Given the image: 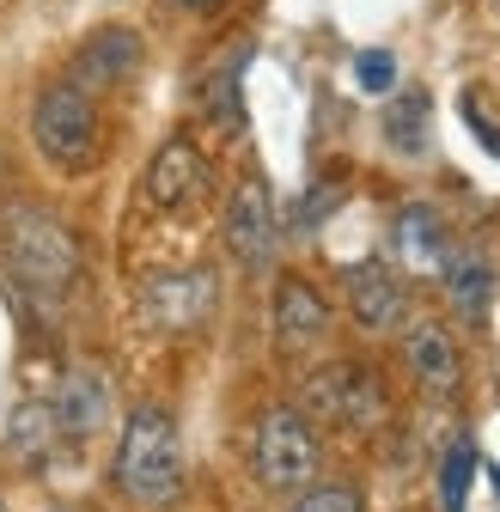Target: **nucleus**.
<instances>
[{
  "label": "nucleus",
  "mask_w": 500,
  "mask_h": 512,
  "mask_svg": "<svg viewBox=\"0 0 500 512\" xmlns=\"http://www.w3.org/2000/svg\"><path fill=\"white\" fill-rule=\"evenodd\" d=\"M116 488L135 506H171L183 494V433L165 409L141 403L122 421V445H116Z\"/></svg>",
  "instance_id": "obj_1"
},
{
  "label": "nucleus",
  "mask_w": 500,
  "mask_h": 512,
  "mask_svg": "<svg viewBox=\"0 0 500 512\" xmlns=\"http://www.w3.org/2000/svg\"><path fill=\"white\" fill-rule=\"evenodd\" d=\"M31 141L55 171H92L98 159V98L74 80H49L31 104Z\"/></svg>",
  "instance_id": "obj_2"
},
{
  "label": "nucleus",
  "mask_w": 500,
  "mask_h": 512,
  "mask_svg": "<svg viewBox=\"0 0 500 512\" xmlns=\"http://www.w3.org/2000/svg\"><path fill=\"white\" fill-rule=\"evenodd\" d=\"M7 269H13L31 293L61 299V293L80 281V244H74V232L61 226L55 214L19 208V214L7 220Z\"/></svg>",
  "instance_id": "obj_3"
},
{
  "label": "nucleus",
  "mask_w": 500,
  "mask_h": 512,
  "mask_svg": "<svg viewBox=\"0 0 500 512\" xmlns=\"http://www.w3.org/2000/svg\"><path fill=\"white\" fill-rule=\"evenodd\" d=\"M250 464H257V482L269 494H299L318 482V433L299 409H269L257 421V439H250Z\"/></svg>",
  "instance_id": "obj_4"
},
{
  "label": "nucleus",
  "mask_w": 500,
  "mask_h": 512,
  "mask_svg": "<svg viewBox=\"0 0 500 512\" xmlns=\"http://www.w3.org/2000/svg\"><path fill=\"white\" fill-rule=\"evenodd\" d=\"M281 244V214H275V189L269 177H244L226 202V250L244 269H269Z\"/></svg>",
  "instance_id": "obj_5"
},
{
  "label": "nucleus",
  "mask_w": 500,
  "mask_h": 512,
  "mask_svg": "<svg viewBox=\"0 0 500 512\" xmlns=\"http://www.w3.org/2000/svg\"><path fill=\"white\" fill-rule=\"evenodd\" d=\"M220 305V281L208 269H171L141 287V317L153 330H202Z\"/></svg>",
  "instance_id": "obj_6"
},
{
  "label": "nucleus",
  "mask_w": 500,
  "mask_h": 512,
  "mask_svg": "<svg viewBox=\"0 0 500 512\" xmlns=\"http://www.w3.org/2000/svg\"><path fill=\"white\" fill-rule=\"evenodd\" d=\"M305 403L330 415V421H348V427H379L385 415V391H379V378H372L366 366H324L318 378L305 384Z\"/></svg>",
  "instance_id": "obj_7"
},
{
  "label": "nucleus",
  "mask_w": 500,
  "mask_h": 512,
  "mask_svg": "<svg viewBox=\"0 0 500 512\" xmlns=\"http://www.w3.org/2000/svg\"><path fill=\"white\" fill-rule=\"evenodd\" d=\"M147 196H153V208H165V214H183V208H196L202 196H208V159H202V147L196 141H165L159 153H153V165H147Z\"/></svg>",
  "instance_id": "obj_8"
},
{
  "label": "nucleus",
  "mask_w": 500,
  "mask_h": 512,
  "mask_svg": "<svg viewBox=\"0 0 500 512\" xmlns=\"http://www.w3.org/2000/svg\"><path fill=\"white\" fill-rule=\"evenodd\" d=\"M141 55H147V49H141V37H135L129 25H104V31H92V37L80 43L68 80H74V86H86V92L122 86V80L141 68Z\"/></svg>",
  "instance_id": "obj_9"
},
{
  "label": "nucleus",
  "mask_w": 500,
  "mask_h": 512,
  "mask_svg": "<svg viewBox=\"0 0 500 512\" xmlns=\"http://www.w3.org/2000/svg\"><path fill=\"white\" fill-rule=\"evenodd\" d=\"M348 311H354V324L372 330V336L397 330L403 317H409V293H403L397 269H385V263H354L348 269Z\"/></svg>",
  "instance_id": "obj_10"
},
{
  "label": "nucleus",
  "mask_w": 500,
  "mask_h": 512,
  "mask_svg": "<svg viewBox=\"0 0 500 512\" xmlns=\"http://www.w3.org/2000/svg\"><path fill=\"white\" fill-rule=\"evenodd\" d=\"M324 336H330V305H324V293L287 275L275 287V342L287 354H305V348H318Z\"/></svg>",
  "instance_id": "obj_11"
},
{
  "label": "nucleus",
  "mask_w": 500,
  "mask_h": 512,
  "mask_svg": "<svg viewBox=\"0 0 500 512\" xmlns=\"http://www.w3.org/2000/svg\"><path fill=\"white\" fill-rule=\"evenodd\" d=\"M403 360H409L415 384H427V391H452V384L464 378V354H458L446 324H415L403 336Z\"/></svg>",
  "instance_id": "obj_12"
},
{
  "label": "nucleus",
  "mask_w": 500,
  "mask_h": 512,
  "mask_svg": "<svg viewBox=\"0 0 500 512\" xmlns=\"http://www.w3.org/2000/svg\"><path fill=\"white\" fill-rule=\"evenodd\" d=\"M391 238H397V263H403V269H415V275H440V263L452 256L446 226H440V214H433L427 202H409V208L397 214Z\"/></svg>",
  "instance_id": "obj_13"
},
{
  "label": "nucleus",
  "mask_w": 500,
  "mask_h": 512,
  "mask_svg": "<svg viewBox=\"0 0 500 512\" xmlns=\"http://www.w3.org/2000/svg\"><path fill=\"white\" fill-rule=\"evenodd\" d=\"M104 415H110V391H104V378L92 372V366H80L68 384H61V397H55V427L61 433H98L104 427Z\"/></svg>",
  "instance_id": "obj_14"
},
{
  "label": "nucleus",
  "mask_w": 500,
  "mask_h": 512,
  "mask_svg": "<svg viewBox=\"0 0 500 512\" xmlns=\"http://www.w3.org/2000/svg\"><path fill=\"white\" fill-rule=\"evenodd\" d=\"M385 147L403 159H421L433 147V98L427 92H397L385 104Z\"/></svg>",
  "instance_id": "obj_15"
},
{
  "label": "nucleus",
  "mask_w": 500,
  "mask_h": 512,
  "mask_svg": "<svg viewBox=\"0 0 500 512\" xmlns=\"http://www.w3.org/2000/svg\"><path fill=\"white\" fill-rule=\"evenodd\" d=\"M440 281H446V293H452V305L464 317H482V305L494 293V275H488V263H482L476 250H452L446 263H440Z\"/></svg>",
  "instance_id": "obj_16"
},
{
  "label": "nucleus",
  "mask_w": 500,
  "mask_h": 512,
  "mask_svg": "<svg viewBox=\"0 0 500 512\" xmlns=\"http://www.w3.org/2000/svg\"><path fill=\"white\" fill-rule=\"evenodd\" d=\"M470 476H476V445L458 439L452 452H446V464H440V506H446V512H464V500H470Z\"/></svg>",
  "instance_id": "obj_17"
},
{
  "label": "nucleus",
  "mask_w": 500,
  "mask_h": 512,
  "mask_svg": "<svg viewBox=\"0 0 500 512\" xmlns=\"http://www.w3.org/2000/svg\"><path fill=\"white\" fill-rule=\"evenodd\" d=\"M354 86L366 98H391L397 92V55L391 49H360L354 55Z\"/></svg>",
  "instance_id": "obj_18"
},
{
  "label": "nucleus",
  "mask_w": 500,
  "mask_h": 512,
  "mask_svg": "<svg viewBox=\"0 0 500 512\" xmlns=\"http://www.w3.org/2000/svg\"><path fill=\"white\" fill-rule=\"evenodd\" d=\"M287 512H360V494L342 482H318V488H299V500Z\"/></svg>",
  "instance_id": "obj_19"
},
{
  "label": "nucleus",
  "mask_w": 500,
  "mask_h": 512,
  "mask_svg": "<svg viewBox=\"0 0 500 512\" xmlns=\"http://www.w3.org/2000/svg\"><path fill=\"white\" fill-rule=\"evenodd\" d=\"M183 13H214V7H226V0H177Z\"/></svg>",
  "instance_id": "obj_20"
},
{
  "label": "nucleus",
  "mask_w": 500,
  "mask_h": 512,
  "mask_svg": "<svg viewBox=\"0 0 500 512\" xmlns=\"http://www.w3.org/2000/svg\"><path fill=\"white\" fill-rule=\"evenodd\" d=\"M0 512H7V506H0Z\"/></svg>",
  "instance_id": "obj_21"
}]
</instances>
